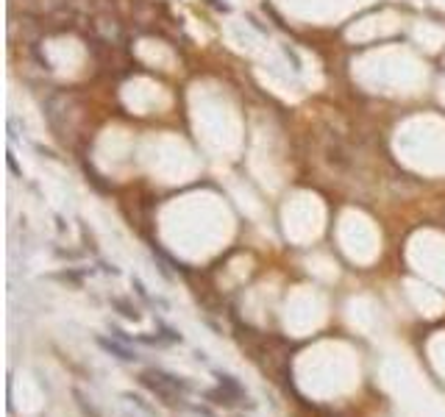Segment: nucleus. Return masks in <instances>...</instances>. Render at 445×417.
<instances>
[{
    "instance_id": "1",
    "label": "nucleus",
    "mask_w": 445,
    "mask_h": 417,
    "mask_svg": "<svg viewBox=\"0 0 445 417\" xmlns=\"http://www.w3.org/2000/svg\"><path fill=\"white\" fill-rule=\"evenodd\" d=\"M100 345H103L109 353H114V356H120V359H126V362H131V359H136V356L131 353V350H126L123 345H117V342H109V339H100Z\"/></svg>"
}]
</instances>
